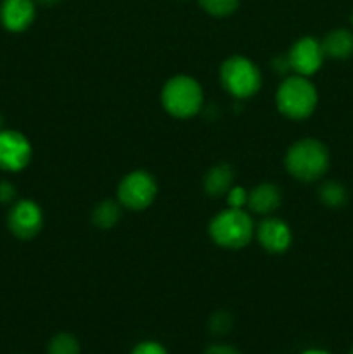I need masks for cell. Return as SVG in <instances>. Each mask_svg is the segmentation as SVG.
<instances>
[{
    "label": "cell",
    "mask_w": 353,
    "mask_h": 354,
    "mask_svg": "<svg viewBox=\"0 0 353 354\" xmlns=\"http://www.w3.org/2000/svg\"><path fill=\"white\" fill-rule=\"evenodd\" d=\"M120 216V201H102V203L93 209L92 221L99 228H111L118 223Z\"/></svg>",
    "instance_id": "cell-15"
},
{
    "label": "cell",
    "mask_w": 353,
    "mask_h": 354,
    "mask_svg": "<svg viewBox=\"0 0 353 354\" xmlns=\"http://www.w3.org/2000/svg\"><path fill=\"white\" fill-rule=\"evenodd\" d=\"M325 57L348 59L353 54V33L348 30H334L320 41Z\"/></svg>",
    "instance_id": "cell-14"
},
{
    "label": "cell",
    "mask_w": 353,
    "mask_h": 354,
    "mask_svg": "<svg viewBox=\"0 0 353 354\" xmlns=\"http://www.w3.org/2000/svg\"><path fill=\"white\" fill-rule=\"evenodd\" d=\"M227 203L228 207H235V209H242L248 204V192L242 187H232L227 192Z\"/></svg>",
    "instance_id": "cell-19"
},
{
    "label": "cell",
    "mask_w": 353,
    "mask_h": 354,
    "mask_svg": "<svg viewBox=\"0 0 353 354\" xmlns=\"http://www.w3.org/2000/svg\"><path fill=\"white\" fill-rule=\"evenodd\" d=\"M317 88L307 76H289L277 90V107L291 120H305L317 107Z\"/></svg>",
    "instance_id": "cell-3"
},
{
    "label": "cell",
    "mask_w": 353,
    "mask_h": 354,
    "mask_svg": "<svg viewBox=\"0 0 353 354\" xmlns=\"http://www.w3.org/2000/svg\"><path fill=\"white\" fill-rule=\"evenodd\" d=\"M325 54L322 44L311 37L300 38L287 52L289 68L300 76H311L322 68Z\"/></svg>",
    "instance_id": "cell-7"
},
{
    "label": "cell",
    "mask_w": 353,
    "mask_h": 354,
    "mask_svg": "<svg viewBox=\"0 0 353 354\" xmlns=\"http://www.w3.org/2000/svg\"><path fill=\"white\" fill-rule=\"evenodd\" d=\"M14 196H16V189H14L12 183L2 180V182H0V203H10V201L14 199Z\"/></svg>",
    "instance_id": "cell-22"
},
{
    "label": "cell",
    "mask_w": 353,
    "mask_h": 354,
    "mask_svg": "<svg viewBox=\"0 0 353 354\" xmlns=\"http://www.w3.org/2000/svg\"><path fill=\"white\" fill-rule=\"evenodd\" d=\"M161 102L172 116L185 120L199 113L203 107V90L190 76H173L163 86Z\"/></svg>",
    "instance_id": "cell-4"
},
{
    "label": "cell",
    "mask_w": 353,
    "mask_h": 354,
    "mask_svg": "<svg viewBox=\"0 0 353 354\" xmlns=\"http://www.w3.org/2000/svg\"><path fill=\"white\" fill-rule=\"evenodd\" d=\"M42 3H45V6H52V3H55V2H59V0H40Z\"/></svg>",
    "instance_id": "cell-25"
},
{
    "label": "cell",
    "mask_w": 353,
    "mask_h": 354,
    "mask_svg": "<svg viewBox=\"0 0 353 354\" xmlns=\"http://www.w3.org/2000/svg\"><path fill=\"white\" fill-rule=\"evenodd\" d=\"M348 194L346 189L338 182H325L320 187V201L329 207H341L346 204Z\"/></svg>",
    "instance_id": "cell-16"
},
{
    "label": "cell",
    "mask_w": 353,
    "mask_h": 354,
    "mask_svg": "<svg viewBox=\"0 0 353 354\" xmlns=\"http://www.w3.org/2000/svg\"><path fill=\"white\" fill-rule=\"evenodd\" d=\"M232 187H234V169L225 162L213 166L204 178V189L213 197L227 196Z\"/></svg>",
    "instance_id": "cell-13"
},
{
    "label": "cell",
    "mask_w": 353,
    "mask_h": 354,
    "mask_svg": "<svg viewBox=\"0 0 353 354\" xmlns=\"http://www.w3.org/2000/svg\"><path fill=\"white\" fill-rule=\"evenodd\" d=\"M204 354H241L234 346L227 344H213L204 351Z\"/></svg>",
    "instance_id": "cell-23"
},
{
    "label": "cell",
    "mask_w": 353,
    "mask_h": 354,
    "mask_svg": "<svg viewBox=\"0 0 353 354\" xmlns=\"http://www.w3.org/2000/svg\"><path fill=\"white\" fill-rule=\"evenodd\" d=\"M232 327V318L228 317L227 313H215L213 318L210 322V328L213 334L221 335V334H227Z\"/></svg>",
    "instance_id": "cell-20"
},
{
    "label": "cell",
    "mask_w": 353,
    "mask_h": 354,
    "mask_svg": "<svg viewBox=\"0 0 353 354\" xmlns=\"http://www.w3.org/2000/svg\"><path fill=\"white\" fill-rule=\"evenodd\" d=\"M47 354H80V342L71 334H57L48 342Z\"/></svg>",
    "instance_id": "cell-17"
},
{
    "label": "cell",
    "mask_w": 353,
    "mask_h": 354,
    "mask_svg": "<svg viewBox=\"0 0 353 354\" xmlns=\"http://www.w3.org/2000/svg\"><path fill=\"white\" fill-rule=\"evenodd\" d=\"M286 168L301 182H315L329 168V151L315 138H303L289 147L286 154Z\"/></svg>",
    "instance_id": "cell-1"
},
{
    "label": "cell",
    "mask_w": 353,
    "mask_h": 354,
    "mask_svg": "<svg viewBox=\"0 0 353 354\" xmlns=\"http://www.w3.org/2000/svg\"><path fill=\"white\" fill-rule=\"evenodd\" d=\"M301 354H331V353L324 351V349H308V351H305Z\"/></svg>",
    "instance_id": "cell-24"
},
{
    "label": "cell",
    "mask_w": 353,
    "mask_h": 354,
    "mask_svg": "<svg viewBox=\"0 0 353 354\" xmlns=\"http://www.w3.org/2000/svg\"><path fill=\"white\" fill-rule=\"evenodd\" d=\"M256 237H258L263 249L273 252V254H280V252L287 251L291 241H293L289 225L284 223L279 218H265L256 228Z\"/></svg>",
    "instance_id": "cell-10"
},
{
    "label": "cell",
    "mask_w": 353,
    "mask_h": 354,
    "mask_svg": "<svg viewBox=\"0 0 353 354\" xmlns=\"http://www.w3.org/2000/svg\"><path fill=\"white\" fill-rule=\"evenodd\" d=\"M201 7L206 10L208 14L217 17L230 16L239 6V0H199Z\"/></svg>",
    "instance_id": "cell-18"
},
{
    "label": "cell",
    "mask_w": 353,
    "mask_h": 354,
    "mask_svg": "<svg viewBox=\"0 0 353 354\" xmlns=\"http://www.w3.org/2000/svg\"><path fill=\"white\" fill-rule=\"evenodd\" d=\"M132 354H168V351L159 342L144 341L132 349Z\"/></svg>",
    "instance_id": "cell-21"
},
{
    "label": "cell",
    "mask_w": 353,
    "mask_h": 354,
    "mask_svg": "<svg viewBox=\"0 0 353 354\" xmlns=\"http://www.w3.org/2000/svg\"><path fill=\"white\" fill-rule=\"evenodd\" d=\"M210 235L220 248L241 249L248 245L255 235V225L244 209L228 207L211 220Z\"/></svg>",
    "instance_id": "cell-2"
},
{
    "label": "cell",
    "mask_w": 353,
    "mask_h": 354,
    "mask_svg": "<svg viewBox=\"0 0 353 354\" xmlns=\"http://www.w3.org/2000/svg\"><path fill=\"white\" fill-rule=\"evenodd\" d=\"M220 80L224 88L237 99L253 97L262 86V75L255 62L249 59L234 55L221 64Z\"/></svg>",
    "instance_id": "cell-5"
},
{
    "label": "cell",
    "mask_w": 353,
    "mask_h": 354,
    "mask_svg": "<svg viewBox=\"0 0 353 354\" xmlns=\"http://www.w3.org/2000/svg\"><path fill=\"white\" fill-rule=\"evenodd\" d=\"M158 194V185L151 173L142 171H132L125 176L118 187V201L123 207L128 209L141 211L145 209L152 204Z\"/></svg>",
    "instance_id": "cell-6"
},
{
    "label": "cell",
    "mask_w": 353,
    "mask_h": 354,
    "mask_svg": "<svg viewBox=\"0 0 353 354\" xmlns=\"http://www.w3.org/2000/svg\"><path fill=\"white\" fill-rule=\"evenodd\" d=\"M280 201H282V196H280L279 187L272 185V183L256 185L248 194V206L258 214L273 213L280 206Z\"/></svg>",
    "instance_id": "cell-12"
},
{
    "label": "cell",
    "mask_w": 353,
    "mask_h": 354,
    "mask_svg": "<svg viewBox=\"0 0 353 354\" xmlns=\"http://www.w3.org/2000/svg\"><path fill=\"white\" fill-rule=\"evenodd\" d=\"M44 225V214L40 206L33 201H19L9 213V228L16 237L33 239L40 234Z\"/></svg>",
    "instance_id": "cell-9"
},
{
    "label": "cell",
    "mask_w": 353,
    "mask_h": 354,
    "mask_svg": "<svg viewBox=\"0 0 353 354\" xmlns=\"http://www.w3.org/2000/svg\"><path fill=\"white\" fill-rule=\"evenodd\" d=\"M350 354H353V349H352V353H350Z\"/></svg>",
    "instance_id": "cell-27"
},
{
    "label": "cell",
    "mask_w": 353,
    "mask_h": 354,
    "mask_svg": "<svg viewBox=\"0 0 353 354\" xmlns=\"http://www.w3.org/2000/svg\"><path fill=\"white\" fill-rule=\"evenodd\" d=\"M2 124H3V118H2V114H0V130H2Z\"/></svg>",
    "instance_id": "cell-26"
},
{
    "label": "cell",
    "mask_w": 353,
    "mask_h": 354,
    "mask_svg": "<svg viewBox=\"0 0 353 354\" xmlns=\"http://www.w3.org/2000/svg\"><path fill=\"white\" fill-rule=\"evenodd\" d=\"M33 0H3L0 7V21L9 31H23L33 23Z\"/></svg>",
    "instance_id": "cell-11"
},
{
    "label": "cell",
    "mask_w": 353,
    "mask_h": 354,
    "mask_svg": "<svg viewBox=\"0 0 353 354\" xmlns=\"http://www.w3.org/2000/svg\"><path fill=\"white\" fill-rule=\"evenodd\" d=\"M31 159V145L23 133L14 130H0V168L6 171H19Z\"/></svg>",
    "instance_id": "cell-8"
}]
</instances>
